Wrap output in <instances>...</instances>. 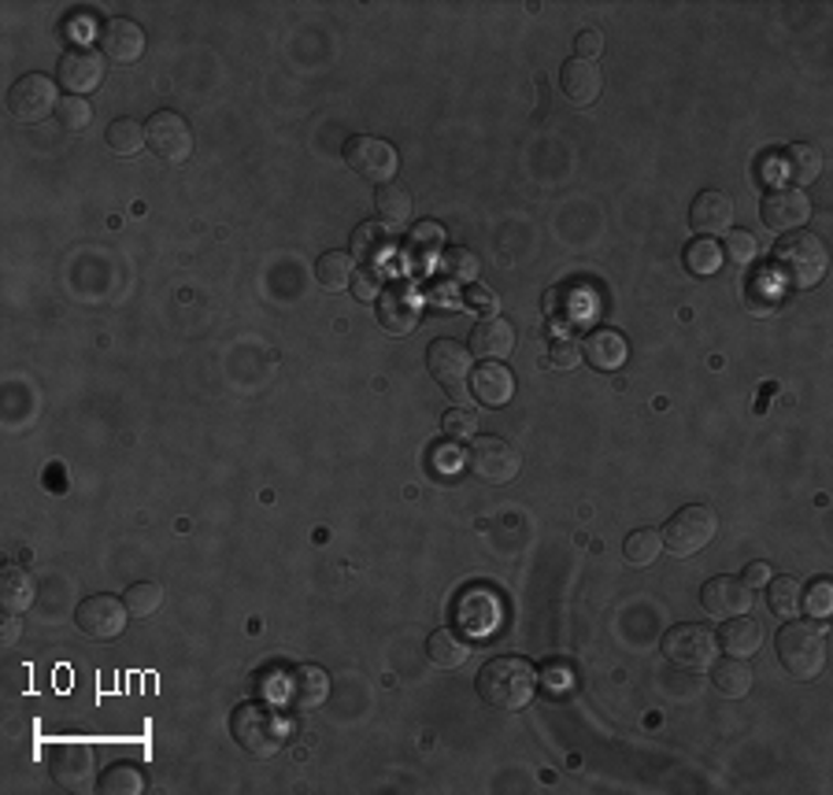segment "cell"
Masks as SVG:
<instances>
[{"mask_svg":"<svg viewBox=\"0 0 833 795\" xmlns=\"http://www.w3.org/2000/svg\"><path fill=\"white\" fill-rule=\"evenodd\" d=\"M289 733H293L289 718L274 703L252 699V703H241L234 714H230V736H234V744L252 759L282 755L289 744Z\"/></svg>","mask_w":833,"mask_h":795,"instance_id":"1","label":"cell"},{"mask_svg":"<svg viewBox=\"0 0 833 795\" xmlns=\"http://www.w3.org/2000/svg\"><path fill=\"white\" fill-rule=\"evenodd\" d=\"M478 699L493 710H523L537 696V670L519 655H500L478 670Z\"/></svg>","mask_w":833,"mask_h":795,"instance_id":"2","label":"cell"},{"mask_svg":"<svg viewBox=\"0 0 833 795\" xmlns=\"http://www.w3.org/2000/svg\"><path fill=\"white\" fill-rule=\"evenodd\" d=\"M771 267L778 274V282L789 285V289H815V285L826 278L830 256H826L822 237H815L811 230H797V233H785L774 245Z\"/></svg>","mask_w":833,"mask_h":795,"instance_id":"3","label":"cell"},{"mask_svg":"<svg viewBox=\"0 0 833 795\" xmlns=\"http://www.w3.org/2000/svg\"><path fill=\"white\" fill-rule=\"evenodd\" d=\"M778 662L793 681H815L826 670V629L819 622H797L789 618L774 636Z\"/></svg>","mask_w":833,"mask_h":795,"instance_id":"4","label":"cell"},{"mask_svg":"<svg viewBox=\"0 0 833 795\" xmlns=\"http://www.w3.org/2000/svg\"><path fill=\"white\" fill-rule=\"evenodd\" d=\"M660 648L671 666H678L685 674H704L719 659V636L700 622H682L674 625V629H667Z\"/></svg>","mask_w":833,"mask_h":795,"instance_id":"5","label":"cell"},{"mask_svg":"<svg viewBox=\"0 0 833 795\" xmlns=\"http://www.w3.org/2000/svg\"><path fill=\"white\" fill-rule=\"evenodd\" d=\"M715 533H719V515L704 504H693V507H682L674 518H667L660 537H663V551H671L674 559H689V555H700L715 540Z\"/></svg>","mask_w":833,"mask_h":795,"instance_id":"6","label":"cell"},{"mask_svg":"<svg viewBox=\"0 0 833 795\" xmlns=\"http://www.w3.org/2000/svg\"><path fill=\"white\" fill-rule=\"evenodd\" d=\"M345 163H349L360 178H367V182L389 186L400 171V152L389 141H382V137L356 134L345 141Z\"/></svg>","mask_w":833,"mask_h":795,"instance_id":"7","label":"cell"},{"mask_svg":"<svg viewBox=\"0 0 833 795\" xmlns=\"http://www.w3.org/2000/svg\"><path fill=\"white\" fill-rule=\"evenodd\" d=\"M463 459H467V470L485 485H508L523 470L519 452L500 437H471V448Z\"/></svg>","mask_w":833,"mask_h":795,"instance_id":"8","label":"cell"},{"mask_svg":"<svg viewBox=\"0 0 833 795\" xmlns=\"http://www.w3.org/2000/svg\"><path fill=\"white\" fill-rule=\"evenodd\" d=\"M145 141H149L152 156L160 163H186L193 156V126H189L178 112H156L149 123H145Z\"/></svg>","mask_w":833,"mask_h":795,"instance_id":"9","label":"cell"},{"mask_svg":"<svg viewBox=\"0 0 833 795\" xmlns=\"http://www.w3.org/2000/svg\"><path fill=\"white\" fill-rule=\"evenodd\" d=\"M423 311H426V300L419 296L415 285L408 282H389L382 296H378V322H382V330L397 337L415 333L419 322H423Z\"/></svg>","mask_w":833,"mask_h":795,"instance_id":"10","label":"cell"},{"mask_svg":"<svg viewBox=\"0 0 833 795\" xmlns=\"http://www.w3.org/2000/svg\"><path fill=\"white\" fill-rule=\"evenodd\" d=\"M104 60L97 49L89 45H71L67 52L60 56L56 63V78L60 86L67 89V97H86V93H97L104 86V74H108V67H104Z\"/></svg>","mask_w":833,"mask_h":795,"instance_id":"11","label":"cell"},{"mask_svg":"<svg viewBox=\"0 0 833 795\" xmlns=\"http://www.w3.org/2000/svg\"><path fill=\"white\" fill-rule=\"evenodd\" d=\"M56 108H60L56 82L45 78V74H23V78L8 89V112H12L15 119L27 123V126L49 119Z\"/></svg>","mask_w":833,"mask_h":795,"instance_id":"12","label":"cell"},{"mask_svg":"<svg viewBox=\"0 0 833 795\" xmlns=\"http://www.w3.org/2000/svg\"><path fill=\"white\" fill-rule=\"evenodd\" d=\"M811 197L804 189H789V186H778L771 193L763 197V204H759V215H763V226L774 230V233H797L804 230L811 222Z\"/></svg>","mask_w":833,"mask_h":795,"instance_id":"13","label":"cell"},{"mask_svg":"<svg viewBox=\"0 0 833 795\" xmlns=\"http://www.w3.org/2000/svg\"><path fill=\"white\" fill-rule=\"evenodd\" d=\"M426 370L441 389L452 392V396H460L463 385H467V378H471V370H474L471 348L452 341V337H437V341L426 348Z\"/></svg>","mask_w":833,"mask_h":795,"instance_id":"14","label":"cell"},{"mask_svg":"<svg viewBox=\"0 0 833 795\" xmlns=\"http://www.w3.org/2000/svg\"><path fill=\"white\" fill-rule=\"evenodd\" d=\"M126 618H130V611H126V603L119 596H89V600H82L75 611L78 629L86 633L89 640H101V644L123 636Z\"/></svg>","mask_w":833,"mask_h":795,"instance_id":"15","label":"cell"},{"mask_svg":"<svg viewBox=\"0 0 833 795\" xmlns=\"http://www.w3.org/2000/svg\"><path fill=\"white\" fill-rule=\"evenodd\" d=\"M700 607L708 611L715 622L737 618V614H748V607H752V589L745 585V577L719 574V577L704 581Z\"/></svg>","mask_w":833,"mask_h":795,"instance_id":"16","label":"cell"},{"mask_svg":"<svg viewBox=\"0 0 833 795\" xmlns=\"http://www.w3.org/2000/svg\"><path fill=\"white\" fill-rule=\"evenodd\" d=\"M101 56L119 63V67H130L145 56V30L134 23V19H108L101 26Z\"/></svg>","mask_w":833,"mask_h":795,"instance_id":"17","label":"cell"},{"mask_svg":"<svg viewBox=\"0 0 833 795\" xmlns=\"http://www.w3.org/2000/svg\"><path fill=\"white\" fill-rule=\"evenodd\" d=\"M52 781L67 792H93L97 788V755H89L86 748H63L52 755Z\"/></svg>","mask_w":833,"mask_h":795,"instance_id":"18","label":"cell"},{"mask_svg":"<svg viewBox=\"0 0 833 795\" xmlns=\"http://www.w3.org/2000/svg\"><path fill=\"white\" fill-rule=\"evenodd\" d=\"M763 163H771L774 174L789 182V189H808L822 174V152L815 145H789L785 152L767 156Z\"/></svg>","mask_w":833,"mask_h":795,"instance_id":"19","label":"cell"},{"mask_svg":"<svg viewBox=\"0 0 833 795\" xmlns=\"http://www.w3.org/2000/svg\"><path fill=\"white\" fill-rule=\"evenodd\" d=\"M512 352H515V326L508 322V318L489 315V318H482V322H474L471 356L485 359V363H500V359H508Z\"/></svg>","mask_w":833,"mask_h":795,"instance_id":"20","label":"cell"},{"mask_svg":"<svg viewBox=\"0 0 833 795\" xmlns=\"http://www.w3.org/2000/svg\"><path fill=\"white\" fill-rule=\"evenodd\" d=\"M734 222V200L723 189H704L697 193L689 208V226L700 233V237H719V233L730 230Z\"/></svg>","mask_w":833,"mask_h":795,"instance_id":"21","label":"cell"},{"mask_svg":"<svg viewBox=\"0 0 833 795\" xmlns=\"http://www.w3.org/2000/svg\"><path fill=\"white\" fill-rule=\"evenodd\" d=\"M560 89H563V97L574 104V108H589V104H597V97L604 93V74H600L597 63L574 56V60L563 63Z\"/></svg>","mask_w":833,"mask_h":795,"instance_id":"22","label":"cell"},{"mask_svg":"<svg viewBox=\"0 0 833 795\" xmlns=\"http://www.w3.org/2000/svg\"><path fill=\"white\" fill-rule=\"evenodd\" d=\"M471 392L482 407H504L515 396V374L504 363H482L471 370Z\"/></svg>","mask_w":833,"mask_h":795,"instance_id":"23","label":"cell"},{"mask_svg":"<svg viewBox=\"0 0 833 795\" xmlns=\"http://www.w3.org/2000/svg\"><path fill=\"white\" fill-rule=\"evenodd\" d=\"M582 359L593 370H604V374H615V370L626 367L630 359V344L626 337L615 330H593L582 341Z\"/></svg>","mask_w":833,"mask_h":795,"instance_id":"24","label":"cell"},{"mask_svg":"<svg viewBox=\"0 0 833 795\" xmlns=\"http://www.w3.org/2000/svg\"><path fill=\"white\" fill-rule=\"evenodd\" d=\"M286 696L297 710H315L330 696V677H326L323 666H312V662L297 666V670L286 677Z\"/></svg>","mask_w":833,"mask_h":795,"instance_id":"25","label":"cell"},{"mask_svg":"<svg viewBox=\"0 0 833 795\" xmlns=\"http://www.w3.org/2000/svg\"><path fill=\"white\" fill-rule=\"evenodd\" d=\"M349 252L363 267H382V263L393 256V230L382 226V222H360V226L352 230Z\"/></svg>","mask_w":833,"mask_h":795,"instance_id":"26","label":"cell"},{"mask_svg":"<svg viewBox=\"0 0 833 795\" xmlns=\"http://www.w3.org/2000/svg\"><path fill=\"white\" fill-rule=\"evenodd\" d=\"M759 648H763V629H759V622H752L748 614L726 618L719 633V651L734 655V659H752Z\"/></svg>","mask_w":833,"mask_h":795,"instance_id":"27","label":"cell"},{"mask_svg":"<svg viewBox=\"0 0 833 795\" xmlns=\"http://www.w3.org/2000/svg\"><path fill=\"white\" fill-rule=\"evenodd\" d=\"M467 640L456 633V629H437L426 636V659L434 670H460L463 662H467Z\"/></svg>","mask_w":833,"mask_h":795,"instance_id":"28","label":"cell"},{"mask_svg":"<svg viewBox=\"0 0 833 795\" xmlns=\"http://www.w3.org/2000/svg\"><path fill=\"white\" fill-rule=\"evenodd\" d=\"M711 681L726 699H741V696L752 692L756 674H752V666H748V659H734V655H726V659L711 662Z\"/></svg>","mask_w":833,"mask_h":795,"instance_id":"29","label":"cell"},{"mask_svg":"<svg viewBox=\"0 0 833 795\" xmlns=\"http://www.w3.org/2000/svg\"><path fill=\"white\" fill-rule=\"evenodd\" d=\"M34 596H38L34 577L23 566H4V574H0V603H4V611L23 614L34 607Z\"/></svg>","mask_w":833,"mask_h":795,"instance_id":"30","label":"cell"},{"mask_svg":"<svg viewBox=\"0 0 833 795\" xmlns=\"http://www.w3.org/2000/svg\"><path fill=\"white\" fill-rule=\"evenodd\" d=\"M375 211H378V219H382V226H389V230L408 226V222H411V193H408L404 186H397V182L378 186Z\"/></svg>","mask_w":833,"mask_h":795,"instance_id":"31","label":"cell"},{"mask_svg":"<svg viewBox=\"0 0 833 795\" xmlns=\"http://www.w3.org/2000/svg\"><path fill=\"white\" fill-rule=\"evenodd\" d=\"M352 274H356V263L352 256H345V252H323L319 263H315V282H319L326 293L352 289Z\"/></svg>","mask_w":833,"mask_h":795,"instance_id":"32","label":"cell"},{"mask_svg":"<svg viewBox=\"0 0 833 795\" xmlns=\"http://www.w3.org/2000/svg\"><path fill=\"white\" fill-rule=\"evenodd\" d=\"M723 263H726L723 245L715 237H700L685 248V271H689L693 278H711V274L723 271Z\"/></svg>","mask_w":833,"mask_h":795,"instance_id":"33","label":"cell"},{"mask_svg":"<svg viewBox=\"0 0 833 795\" xmlns=\"http://www.w3.org/2000/svg\"><path fill=\"white\" fill-rule=\"evenodd\" d=\"M441 271H445V282H452V285H474L482 274V259H478V252L456 245V248L441 252Z\"/></svg>","mask_w":833,"mask_h":795,"instance_id":"34","label":"cell"},{"mask_svg":"<svg viewBox=\"0 0 833 795\" xmlns=\"http://www.w3.org/2000/svg\"><path fill=\"white\" fill-rule=\"evenodd\" d=\"M408 252L415 267H426L430 259L441 256V252H445V233H441L437 222H419L415 233L408 237Z\"/></svg>","mask_w":833,"mask_h":795,"instance_id":"35","label":"cell"},{"mask_svg":"<svg viewBox=\"0 0 833 795\" xmlns=\"http://www.w3.org/2000/svg\"><path fill=\"white\" fill-rule=\"evenodd\" d=\"M767 607L785 622L797 618L800 614V581L789 574H778L774 581H767Z\"/></svg>","mask_w":833,"mask_h":795,"instance_id":"36","label":"cell"},{"mask_svg":"<svg viewBox=\"0 0 833 795\" xmlns=\"http://www.w3.org/2000/svg\"><path fill=\"white\" fill-rule=\"evenodd\" d=\"M663 551V537L656 529H634V533L626 537V544H622V555H626L630 566H652L660 559Z\"/></svg>","mask_w":833,"mask_h":795,"instance_id":"37","label":"cell"},{"mask_svg":"<svg viewBox=\"0 0 833 795\" xmlns=\"http://www.w3.org/2000/svg\"><path fill=\"white\" fill-rule=\"evenodd\" d=\"M123 603L130 611V618H149L164 607V589L156 581H134L130 589L123 592Z\"/></svg>","mask_w":833,"mask_h":795,"instance_id":"38","label":"cell"},{"mask_svg":"<svg viewBox=\"0 0 833 795\" xmlns=\"http://www.w3.org/2000/svg\"><path fill=\"white\" fill-rule=\"evenodd\" d=\"M104 137H108V148L115 156H137L145 145H149L145 141V126L137 119H115Z\"/></svg>","mask_w":833,"mask_h":795,"instance_id":"39","label":"cell"},{"mask_svg":"<svg viewBox=\"0 0 833 795\" xmlns=\"http://www.w3.org/2000/svg\"><path fill=\"white\" fill-rule=\"evenodd\" d=\"M97 788L104 795H141L145 792V777L134 766H123V762H119V766H108L101 773Z\"/></svg>","mask_w":833,"mask_h":795,"instance_id":"40","label":"cell"},{"mask_svg":"<svg viewBox=\"0 0 833 795\" xmlns=\"http://www.w3.org/2000/svg\"><path fill=\"white\" fill-rule=\"evenodd\" d=\"M800 611H808L815 622L830 618V614H833V585H830V577H815L808 589H800Z\"/></svg>","mask_w":833,"mask_h":795,"instance_id":"41","label":"cell"},{"mask_svg":"<svg viewBox=\"0 0 833 795\" xmlns=\"http://www.w3.org/2000/svg\"><path fill=\"white\" fill-rule=\"evenodd\" d=\"M56 119L63 126V134H82L89 130L93 123V104L86 97H63L56 108Z\"/></svg>","mask_w":833,"mask_h":795,"instance_id":"42","label":"cell"},{"mask_svg":"<svg viewBox=\"0 0 833 795\" xmlns=\"http://www.w3.org/2000/svg\"><path fill=\"white\" fill-rule=\"evenodd\" d=\"M756 252H759V245H756V237L748 230H726L723 256L730 263H737V267H748V263L756 259Z\"/></svg>","mask_w":833,"mask_h":795,"instance_id":"43","label":"cell"},{"mask_svg":"<svg viewBox=\"0 0 833 795\" xmlns=\"http://www.w3.org/2000/svg\"><path fill=\"white\" fill-rule=\"evenodd\" d=\"M441 430H445V437L452 441H471L478 437V418H474V411L467 407H452L445 411V418H441Z\"/></svg>","mask_w":833,"mask_h":795,"instance_id":"44","label":"cell"},{"mask_svg":"<svg viewBox=\"0 0 833 795\" xmlns=\"http://www.w3.org/2000/svg\"><path fill=\"white\" fill-rule=\"evenodd\" d=\"M545 363L552 370H560V374H567V370H574L578 363H582V348H578L574 341H567V337H556V341H548Z\"/></svg>","mask_w":833,"mask_h":795,"instance_id":"45","label":"cell"},{"mask_svg":"<svg viewBox=\"0 0 833 795\" xmlns=\"http://www.w3.org/2000/svg\"><path fill=\"white\" fill-rule=\"evenodd\" d=\"M382 289H386L382 267H360L352 274V296H356V300H375L378 304Z\"/></svg>","mask_w":833,"mask_h":795,"instance_id":"46","label":"cell"},{"mask_svg":"<svg viewBox=\"0 0 833 795\" xmlns=\"http://www.w3.org/2000/svg\"><path fill=\"white\" fill-rule=\"evenodd\" d=\"M574 52H578V60L593 63L600 52H604V34H600V30H582V34L574 38Z\"/></svg>","mask_w":833,"mask_h":795,"instance_id":"47","label":"cell"},{"mask_svg":"<svg viewBox=\"0 0 833 795\" xmlns=\"http://www.w3.org/2000/svg\"><path fill=\"white\" fill-rule=\"evenodd\" d=\"M537 685H545L548 692L563 696L567 688H571V670H567V666H560V662H552V666H548L545 677H537Z\"/></svg>","mask_w":833,"mask_h":795,"instance_id":"48","label":"cell"},{"mask_svg":"<svg viewBox=\"0 0 833 795\" xmlns=\"http://www.w3.org/2000/svg\"><path fill=\"white\" fill-rule=\"evenodd\" d=\"M463 300H467V307H474V311H482L485 318L497 311V296H493L489 289H482V285H471V289L463 293Z\"/></svg>","mask_w":833,"mask_h":795,"instance_id":"49","label":"cell"},{"mask_svg":"<svg viewBox=\"0 0 833 795\" xmlns=\"http://www.w3.org/2000/svg\"><path fill=\"white\" fill-rule=\"evenodd\" d=\"M63 34H67L71 41H75V45H86V38H89V34H97V23H89V15H86V12H78L75 19H71L67 26H63ZM97 38H101V34H97Z\"/></svg>","mask_w":833,"mask_h":795,"instance_id":"50","label":"cell"},{"mask_svg":"<svg viewBox=\"0 0 833 795\" xmlns=\"http://www.w3.org/2000/svg\"><path fill=\"white\" fill-rule=\"evenodd\" d=\"M426 304L430 307H456L460 296H456V289H452V282H437L434 289L426 293Z\"/></svg>","mask_w":833,"mask_h":795,"instance_id":"51","label":"cell"},{"mask_svg":"<svg viewBox=\"0 0 833 795\" xmlns=\"http://www.w3.org/2000/svg\"><path fill=\"white\" fill-rule=\"evenodd\" d=\"M771 577H774V574H771V566H767V563H748V566H745V585H748V589H763Z\"/></svg>","mask_w":833,"mask_h":795,"instance_id":"52","label":"cell"},{"mask_svg":"<svg viewBox=\"0 0 833 795\" xmlns=\"http://www.w3.org/2000/svg\"><path fill=\"white\" fill-rule=\"evenodd\" d=\"M19 633H23V622H19V614H8L4 625H0V640H4V648H15Z\"/></svg>","mask_w":833,"mask_h":795,"instance_id":"53","label":"cell"}]
</instances>
